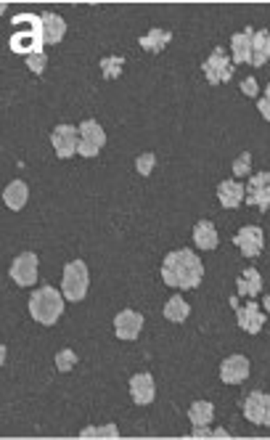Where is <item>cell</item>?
I'll return each instance as SVG.
<instances>
[{"mask_svg":"<svg viewBox=\"0 0 270 440\" xmlns=\"http://www.w3.org/2000/svg\"><path fill=\"white\" fill-rule=\"evenodd\" d=\"M162 279L167 287L196 289L204 279V266L191 250H172L162 263Z\"/></svg>","mask_w":270,"mask_h":440,"instance_id":"1","label":"cell"},{"mask_svg":"<svg viewBox=\"0 0 270 440\" xmlns=\"http://www.w3.org/2000/svg\"><path fill=\"white\" fill-rule=\"evenodd\" d=\"M64 300L61 292L51 284H43L40 289H34L32 297H30V316L40 326H56V321L61 319L64 313Z\"/></svg>","mask_w":270,"mask_h":440,"instance_id":"2","label":"cell"},{"mask_svg":"<svg viewBox=\"0 0 270 440\" xmlns=\"http://www.w3.org/2000/svg\"><path fill=\"white\" fill-rule=\"evenodd\" d=\"M87 284H90V273L83 260H72L64 266V279H61V292L69 303H80L87 294Z\"/></svg>","mask_w":270,"mask_h":440,"instance_id":"3","label":"cell"},{"mask_svg":"<svg viewBox=\"0 0 270 440\" xmlns=\"http://www.w3.org/2000/svg\"><path fill=\"white\" fill-rule=\"evenodd\" d=\"M202 72H204V77L209 80V85H220V83H228L236 69L231 64V56H228L225 48H215V51L209 53V59L202 64Z\"/></svg>","mask_w":270,"mask_h":440,"instance_id":"4","label":"cell"},{"mask_svg":"<svg viewBox=\"0 0 270 440\" xmlns=\"http://www.w3.org/2000/svg\"><path fill=\"white\" fill-rule=\"evenodd\" d=\"M51 143L53 149H56V157H61V159H69V157H74L77 149H80V128H74V125H56L51 133Z\"/></svg>","mask_w":270,"mask_h":440,"instance_id":"5","label":"cell"},{"mask_svg":"<svg viewBox=\"0 0 270 440\" xmlns=\"http://www.w3.org/2000/svg\"><path fill=\"white\" fill-rule=\"evenodd\" d=\"M103 143H106V133H103L101 125L96 119H85L80 125V149H77V154L80 157H98Z\"/></svg>","mask_w":270,"mask_h":440,"instance_id":"6","label":"cell"},{"mask_svg":"<svg viewBox=\"0 0 270 440\" xmlns=\"http://www.w3.org/2000/svg\"><path fill=\"white\" fill-rule=\"evenodd\" d=\"M231 305L236 308L238 326H241L247 334H257V332H262V326H265V313L260 310V305L252 303V300H249L247 305H238L236 297H231Z\"/></svg>","mask_w":270,"mask_h":440,"instance_id":"7","label":"cell"},{"mask_svg":"<svg viewBox=\"0 0 270 440\" xmlns=\"http://www.w3.org/2000/svg\"><path fill=\"white\" fill-rule=\"evenodd\" d=\"M244 417L252 424H260V427H270V395L254 390L247 395L244 401Z\"/></svg>","mask_w":270,"mask_h":440,"instance_id":"8","label":"cell"},{"mask_svg":"<svg viewBox=\"0 0 270 440\" xmlns=\"http://www.w3.org/2000/svg\"><path fill=\"white\" fill-rule=\"evenodd\" d=\"M247 204H254L260 212H268L270 207V172H257L247 183Z\"/></svg>","mask_w":270,"mask_h":440,"instance_id":"9","label":"cell"},{"mask_svg":"<svg viewBox=\"0 0 270 440\" xmlns=\"http://www.w3.org/2000/svg\"><path fill=\"white\" fill-rule=\"evenodd\" d=\"M11 279L17 281L19 287H30V284H37V254L34 252H21L11 263Z\"/></svg>","mask_w":270,"mask_h":440,"instance_id":"10","label":"cell"},{"mask_svg":"<svg viewBox=\"0 0 270 440\" xmlns=\"http://www.w3.org/2000/svg\"><path fill=\"white\" fill-rule=\"evenodd\" d=\"M233 244H236L244 257H257L265 247V234L260 226H244L233 237Z\"/></svg>","mask_w":270,"mask_h":440,"instance_id":"11","label":"cell"},{"mask_svg":"<svg viewBox=\"0 0 270 440\" xmlns=\"http://www.w3.org/2000/svg\"><path fill=\"white\" fill-rule=\"evenodd\" d=\"M43 46H45V37L43 32H14L11 40H8V48L19 56H34V53H43Z\"/></svg>","mask_w":270,"mask_h":440,"instance_id":"12","label":"cell"},{"mask_svg":"<svg viewBox=\"0 0 270 440\" xmlns=\"http://www.w3.org/2000/svg\"><path fill=\"white\" fill-rule=\"evenodd\" d=\"M249 377V358L247 356H231L220 363V379L225 385H241Z\"/></svg>","mask_w":270,"mask_h":440,"instance_id":"13","label":"cell"},{"mask_svg":"<svg viewBox=\"0 0 270 440\" xmlns=\"http://www.w3.org/2000/svg\"><path fill=\"white\" fill-rule=\"evenodd\" d=\"M141 326H143V316L138 310H122L114 316V334L119 339H135L141 334Z\"/></svg>","mask_w":270,"mask_h":440,"instance_id":"14","label":"cell"},{"mask_svg":"<svg viewBox=\"0 0 270 440\" xmlns=\"http://www.w3.org/2000/svg\"><path fill=\"white\" fill-rule=\"evenodd\" d=\"M130 395H133V401L138 406H149L154 403V398H156V388H154V377L149 372H141L135 374L133 379H130Z\"/></svg>","mask_w":270,"mask_h":440,"instance_id":"15","label":"cell"},{"mask_svg":"<svg viewBox=\"0 0 270 440\" xmlns=\"http://www.w3.org/2000/svg\"><path fill=\"white\" fill-rule=\"evenodd\" d=\"M252 40H254V30L247 27L244 32H236L231 37V56H233V67L236 64H249L252 59Z\"/></svg>","mask_w":270,"mask_h":440,"instance_id":"16","label":"cell"},{"mask_svg":"<svg viewBox=\"0 0 270 440\" xmlns=\"http://www.w3.org/2000/svg\"><path fill=\"white\" fill-rule=\"evenodd\" d=\"M218 199L225 210H236L247 199V186H241L238 181H222L218 186Z\"/></svg>","mask_w":270,"mask_h":440,"instance_id":"17","label":"cell"},{"mask_svg":"<svg viewBox=\"0 0 270 440\" xmlns=\"http://www.w3.org/2000/svg\"><path fill=\"white\" fill-rule=\"evenodd\" d=\"M40 17H43V37H45V46L61 43V37L67 34V21L59 17V14H53V11H45V14H40Z\"/></svg>","mask_w":270,"mask_h":440,"instance_id":"18","label":"cell"},{"mask_svg":"<svg viewBox=\"0 0 270 440\" xmlns=\"http://www.w3.org/2000/svg\"><path fill=\"white\" fill-rule=\"evenodd\" d=\"M236 292L241 297H249V300L257 297L262 292V276H260V271L257 268H244V271L238 273Z\"/></svg>","mask_w":270,"mask_h":440,"instance_id":"19","label":"cell"},{"mask_svg":"<svg viewBox=\"0 0 270 440\" xmlns=\"http://www.w3.org/2000/svg\"><path fill=\"white\" fill-rule=\"evenodd\" d=\"M194 241H196V247L199 250H218L220 239H218V228H215V223L212 220H199L196 226H194Z\"/></svg>","mask_w":270,"mask_h":440,"instance_id":"20","label":"cell"},{"mask_svg":"<svg viewBox=\"0 0 270 440\" xmlns=\"http://www.w3.org/2000/svg\"><path fill=\"white\" fill-rule=\"evenodd\" d=\"M172 40V32L169 30H162V27H154L149 32L143 34L138 43H141V48H146V51L152 53H162L167 48V43Z\"/></svg>","mask_w":270,"mask_h":440,"instance_id":"21","label":"cell"},{"mask_svg":"<svg viewBox=\"0 0 270 440\" xmlns=\"http://www.w3.org/2000/svg\"><path fill=\"white\" fill-rule=\"evenodd\" d=\"M268 59H270V32L268 30H257L252 40V59H249V64L252 67H262Z\"/></svg>","mask_w":270,"mask_h":440,"instance_id":"22","label":"cell"},{"mask_svg":"<svg viewBox=\"0 0 270 440\" xmlns=\"http://www.w3.org/2000/svg\"><path fill=\"white\" fill-rule=\"evenodd\" d=\"M162 313H165V319H167V321L183 323L188 319V313H191V305H188L186 300L180 297V294H172V297L167 300V305H165V310H162Z\"/></svg>","mask_w":270,"mask_h":440,"instance_id":"23","label":"cell"},{"mask_svg":"<svg viewBox=\"0 0 270 440\" xmlns=\"http://www.w3.org/2000/svg\"><path fill=\"white\" fill-rule=\"evenodd\" d=\"M27 197H30V188L24 181H14V183H8L6 191H3V199L6 204L11 207V210H21L24 204H27Z\"/></svg>","mask_w":270,"mask_h":440,"instance_id":"24","label":"cell"},{"mask_svg":"<svg viewBox=\"0 0 270 440\" xmlns=\"http://www.w3.org/2000/svg\"><path fill=\"white\" fill-rule=\"evenodd\" d=\"M212 417H215V406L209 403V401H194L191 408H188V419L194 427H204V424L212 422Z\"/></svg>","mask_w":270,"mask_h":440,"instance_id":"25","label":"cell"},{"mask_svg":"<svg viewBox=\"0 0 270 440\" xmlns=\"http://www.w3.org/2000/svg\"><path fill=\"white\" fill-rule=\"evenodd\" d=\"M11 24L17 27L14 32H43V17H37V14H30V11H24V14H17V17L11 19Z\"/></svg>","mask_w":270,"mask_h":440,"instance_id":"26","label":"cell"},{"mask_svg":"<svg viewBox=\"0 0 270 440\" xmlns=\"http://www.w3.org/2000/svg\"><path fill=\"white\" fill-rule=\"evenodd\" d=\"M122 72H125V56L112 53V56H103L101 59V77L103 80H117Z\"/></svg>","mask_w":270,"mask_h":440,"instance_id":"27","label":"cell"},{"mask_svg":"<svg viewBox=\"0 0 270 440\" xmlns=\"http://www.w3.org/2000/svg\"><path fill=\"white\" fill-rule=\"evenodd\" d=\"M80 438H119V427L114 422H109L106 427H83Z\"/></svg>","mask_w":270,"mask_h":440,"instance_id":"28","label":"cell"},{"mask_svg":"<svg viewBox=\"0 0 270 440\" xmlns=\"http://www.w3.org/2000/svg\"><path fill=\"white\" fill-rule=\"evenodd\" d=\"M74 363H77V353H74V350L61 348V350L56 353V369H59V372H72Z\"/></svg>","mask_w":270,"mask_h":440,"instance_id":"29","label":"cell"},{"mask_svg":"<svg viewBox=\"0 0 270 440\" xmlns=\"http://www.w3.org/2000/svg\"><path fill=\"white\" fill-rule=\"evenodd\" d=\"M249 170H252V154L249 152L238 154L236 162H233V175H236V178H247Z\"/></svg>","mask_w":270,"mask_h":440,"instance_id":"30","label":"cell"},{"mask_svg":"<svg viewBox=\"0 0 270 440\" xmlns=\"http://www.w3.org/2000/svg\"><path fill=\"white\" fill-rule=\"evenodd\" d=\"M154 165H156V157H154L152 152H146V154H141L138 159H135V170H138V175H152V170Z\"/></svg>","mask_w":270,"mask_h":440,"instance_id":"31","label":"cell"},{"mask_svg":"<svg viewBox=\"0 0 270 440\" xmlns=\"http://www.w3.org/2000/svg\"><path fill=\"white\" fill-rule=\"evenodd\" d=\"M48 67V56L45 53H34V56H27V69L34 72V74H43Z\"/></svg>","mask_w":270,"mask_h":440,"instance_id":"32","label":"cell"},{"mask_svg":"<svg viewBox=\"0 0 270 440\" xmlns=\"http://www.w3.org/2000/svg\"><path fill=\"white\" fill-rule=\"evenodd\" d=\"M257 109H260V114L270 122V85H268V90H265V96L257 101Z\"/></svg>","mask_w":270,"mask_h":440,"instance_id":"33","label":"cell"},{"mask_svg":"<svg viewBox=\"0 0 270 440\" xmlns=\"http://www.w3.org/2000/svg\"><path fill=\"white\" fill-rule=\"evenodd\" d=\"M241 93H244V96H249V99H254V96H257V80H254V77L241 80Z\"/></svg>","mask_w":270,"mask_h":440,"instance_id":"34","label":"cell"},{"mask_svg":"<svg viewBox=\"0 0 270 440\" xmlns=\"http://www.w3.org/2000/svg\"><path fill=\"white\" fill-rule=\"evenodd\" d=\"M191 438H212V430H207V424L204 427H194Z\"/></svg>","mask_w":270,"mask_h":440,"instance_id":"35","label":"cell"},{"mask_svg":"<svg viewBox=\"0 0 270 440\" xmlns=\"http://www.w3.org/2000/svg\"><path fill=\"white\" fill-rule=\"evenodd\" d=\"M212 438H228V432H225V430H222V427H218V430H212Z\"/></svg>","mask_w":270,"mask_h":440,"instance_id":"36","label":"cell"},{"mask_svg":"<svg viewBox=\"0 0 270 440\" xmlns=\"http://www.w3.org/2000/svg\"><path fill=\"white\" fill-rule=\"evenodd\" d=\"M262 305H265V310L270 313V294H265V300H262Z\"/></svg>","mask_w":270,"mask_h":440,"instance_id":"37","label":"cell"}]
</instances>
